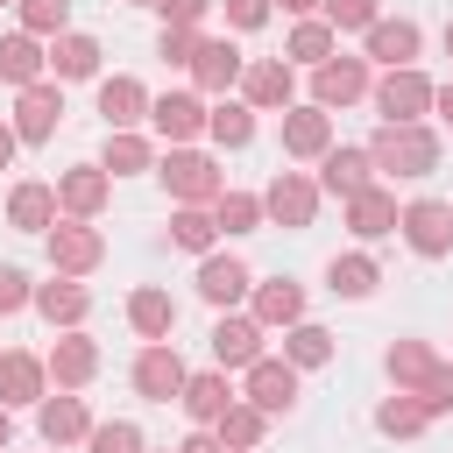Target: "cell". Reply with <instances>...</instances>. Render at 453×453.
Listing matches in <instances>:
<instances>
[{
	"instance_id": "obj_1",
	"label": "cell",
	"mask_w": 453,
	"mask_h": 453,
	"mask_svg": "<svg viewBox=\"0 0 453 453\" xmlns=\"http://www.w3.org/2000/svg\"><path fill=\"white\" fill-rule=\"evenodd\" d=\"M382 368H389V382H396L403 396H418L432 418L453 411V361H446L439 347H425V340H389Z\"/></svg>"
},
{
	"instance_id": "obj_2",
	"label": "cell",
	"mask_w": 453,
	"mask_h": 453,
	"mask_svg": "<svg viewBox=\"0 0 453 453\" xmlns=\"http://www.w3.org/2000/svg\"><path fill=\"white\" fill-rule=\"evenodd\" d=\"M368 156H375V177H432L439 170V127H425V120H382L368 134Z\"/></svg>"
},
{
	"instance_id": "obj_3",
	"label": "cell",
	"mask_w": 453,
	"mask_h": 453,
	"mask_svg": "<svg viewBox=\"0 0 453 453\" xmlns=\"http://www.w3.org/2000/svg\"><path fill=\"white\" fill-rule=\"evenodd\" d=\"M156 177H163V191H170L177 205H212V198L226 191V170H219L205 149H191V142L163 149V156H156Z\"/></svg>"
},
{
	"instance_id": "obj_4",
	"label": "cell",
	"mask_w": 453,
	"mask_h": 453,
	"mask_svg": "<svg viewBox=\"0 0 453 453\" xmlns=\"http://www.w3.org/2000/svg\"><path fill=\"white\" fill-rule=\"evenodd\" d=\"M319 177L311 170H276L269 184H262V219H276L283 234H304L311 219H319Z\"/></svg>"
},
{
	"instance_id": "obj_5",
	"label": "cell",
	"mask_w": 453,
	"mask_h": 453,
	"mask_svg": "<svg viewBox=\"0 0 453 453\" xmlns=\"http://www.w3.org/2000/svg\"><path fill=\"white\" fill-rule=\"evenodd\" d=\"M42 248H50V269H57V276H92V269L106 262V234H99L92 219H64V212H57V226L42 234Z\"/></svg>"
},
{
	"instance_id": "obj_6",
	"label": "cell",
	"mask_w": 453,
	"mask_h": 453,
	"mask_svg": "<svg viewBox=\"0 0 453 453\" xmlns=\"http://www.w3.org/2000/svg\"><path fill=\"white\" fill-rule=\"evenodd\" d=\"M241 375H248L241 396H248L255 411H269V418H290V411H297V375H304V368H290L283 354H255Z\"/></svg>"
},
{
	"instance_id": "obj_7",
	"label": "cell",
	"mask_w": 453,
	"mask_h": 453,
	"mask_svg": "<svg viewBox=\"0 0 453 453\" xmlns=\"http://www.w3.org/2000/svg\"><path fill=\"white\" fill-rule=\"evenodd\" d=\"M396 234H403L411 255H425V262L453 255V198H411V205L396 212Z\"/></svg>"
},
{
	"instance_id": "obj_8",
	"label": "cell",
	"mask_w": 453,
	"mask_h": 453,
	"mask_svg": "<svg viewBox=\"0 0 453 453\" xmlns=\"http://www.w3.org/2000/svg\"><path fill=\"white\" fill-rule=\"evenodd\" d=\"M368 85H375V64L368 57H326V64H311V106H354V99H368Z\"/></svg>"
},
{
	"instance_id": "obj_9",
	"label": "cell",
	"mask_w": 453,
	"mask_h": 453,
	"mask_svg": "<svg viewBox=\"0 0 453 453\" xmlns=\"http://www.w3.org/2000/svg\"><path fill=\"white\" fill-rule=\"evenodd\" d=\"M368 99H375L382 120H425V113H432V78H425L418 64H396V71H382V78L368 85Z\"/></svg>"
},
{
	"instance_id": "obj_10",
	"label": "cell",
	"mask_w": 453,
	"mask_h": 453,
	"mask_svg": "<svg viewBox=\"0 0 453 453\" xmlns=\"http://www.w3.org/2000/svg\"><path fill=\"white\" fill-rule=\"evenodd\" d=\"M241 64H248V57H241L226 35H198V50H191L184 71H191V92H198V99H226V92L241 85Z\"/></svg>"
},
{
	"instance_id": "obj_11",
	"label": "cell",
	"mask_w": 453,
	"mask_h": 453,
	"mask_svg": "<svg viewBox=\"0 0 453 453\" xmlns=\"http://www.w3.org/2000/svg\"><path fill=\"white\" fill-rule=\"evenodd\" d=\"M418 42H425V28H418L411 14H375V21L361 28V57H368V64H382V71L418 64Z\"/></svg>"
},
{
	"instance_id": "obj_12",
	"label": "cell",
	"mask_w": 453,
	"mask_h": 453,
	"mask_svg": "<svg viewBox=\"0 0 453 453\" xmlns=\"http://www.w3.org/2000/svg\"><path fill=\"white\" fill-rule=\"evenodd\" d=\"M241 99H248L255 113H283V106L297 99L290 57H248V64H241Z\"/></svg>"
},
{
	"instance_id": "obj_13",
	"label": "cell",
	"mask_w": 453,
	"mask_h": 453,
	"mask_svg": "<svg viewBox=\"0 0 453 453\" xmlns=\"http://www.w3.org/2000/svg\"><path fill=\"white\" fill-rule=\"evenodd\" d=\"M184 354H177V340H142V354H134V389L149 396V403H177V389H184Z\"/></svg>"
},
{
	"instance_id": "obj_14",
	"label": "cell",
	"mask_w": 453,
	"mask_h": 453,
	"mask_svg": "<svg viewBox=\"0 0 453 453\" xmlns=\"http://www.w3.org/2000/svg\"><path fill=\"white\" fill-rule=\"evenodd\" d=\"M57 120H64V85L57 78H35V85H21V99H14V134L35 149V142H50L57 134Z\"/></svg>"
},
{
	"instance_id": "obj_15",
	"label": "cell",
	"mask_w": 453,
	"mask_h": 453,
	"mask_svg": "<svg viewBox=\"0 0 453 453\" xmlns=\"http://www.w3.org/2000/svg\"><path fill=\"white\" fill-rule=\"evenodd\" d=\"M248 290H255V269H248L234 248H212V255H198V297H205V304L234 311Z\"/></svg>"
},
{
	"instance_id": "obj_16",
	"label": "cell",
	"mask_w": 453,
	"mask_h": 453,
	"mask_svg": "<svg viewBox=\"0 0 453 453\" xmlns=\"http://www.w3.org/2000/svg\"><path fill=\"white\" fill-rule=\"evenodd\" d=\"M149 127H156V142H198L205 134V99L198 92H149Z\"/></svg>"
},
{
	"instance_id": "obj_17",
	"label": "cell",
	"mask_w": 453,
	"mask_h": 453,
	"mask_svg": "<svg viewBox=\"0 0 453 453\" xmlns=\"http://www.w3.org/2000/svg\"><path fill=\"white\" fill-rule=\"evenodd\" d=\"M326 149H333V113L311 106V99H304V106L290 99V106H283V156H290V163H319Z\"/></svg>"
},
{
	"instance_id": "obj_18",
	"label": "cell",
	"mask_w": 453,
	"mask_h": 453,
	"mask_svg": "<svg viewBox=\"0 0 453 453\" xmlns=\"http://www.w3.org/2000/svg\"><path fill=\"white\" fill-rule=\"evenodd\" d=\"M106 191H113V177H106L99 163L57 170V212H64V219H99V212H106Z\"/></svg>"
},
{
	"instance_id": "obj_19",
	"label": "cell",
	"mask_w": 453,
	"mask_h": 453,
	"mask_svg": "<svg viewBox=\"0 0 453 453\" xmlns=\"http://www.w3.org/2000/svg\"><path fill=\"white\" fill-rule=\"evenodd\" d=\"M42 368H50L57 389H85V382L99 375V340H85V326H64L57 347L42 354Z\"/></svg>"
},
{
	"instance_id": "obj_20",
	"label": "cell",
	"mask_w": 453,
	"mask_h": 453,
	"mask_svg": "<svg viewBox=\"0 0 453 453\" xmlns=\"http://www.w3.org/2000/svg\"><path fill=\"white\" fill-rule=\"evenodd\" d=\"M361 184H375V156H368V142H333V149L319 156V191L354 198Z\"/></svg>"
},
{
	"instance_id": "obj_21",
	"label": "cell",
	"mask_w": 453,
	"mask_h": 453,
	"mask_svg": "<svg viewBox=\"0 0 453 453\" xmlns=\"http://www.w3.org/2000/svg\"><path fill=\"white\" fill-rule=\"evenodd\" d=\"M340 205H347L354 241H382V234H396V212H403V205H396V191H389L382 177H375V184H361V191H354V198H340Z\"/></svg>"
},
{
	"instance_id": "obj_22",
	"label": "cell",
	"mask_w": 453,
	"mask_h": 453,
	"mask_svg": "<svg viewBox=\"0 0 453 453\" xmlns=\"http://www.w3.org/2000/svg\"><path fill=\"white\" fill-rule=\"evenodd\" d=\"M35 432H42L50 446H85V432H92V411H85V396H78V389H57V396H42V403H35Z\"/></svg>"
},
{
	"instance_id": "obj_23",
	"label": "cell",
	"mask_w": 453,
	"mask_h": 453,
	"mask_svg": "<svg viewBox=\"0 0 453 453\" xmlns=\"http://www.w3.org/2000/svg\"><path fill=\"white\" fill-rule=\"evenodd\" d=\"M28 304H35L50 326H85V319H92V290H85L78 276H57V269H50V283L28 290Z\"/></svg>"
},
{
	"instance_id": "obj_24",
	"label": "cell",
	"mask_w": 453,
	"mask_h": 453,
	"mask_svg": "<svg viewBox=\"0 0 453 453\" xmlns=\"http://www.w3.org/2000/svg\"><path fill=\"white\" fill-rule=\"evenodd\" d=\"M255 354H262L255 311H219V319H212V368H248Z\"/></svg>"
},
{
	"instance_id": "obj_25",
	"label": "cell",
	"mask_w": 453,
	"mask_h": 453,
	"mask_svg": "<svg viewBox=\"0 0 453 453\" xmlns=\"http://www.w3.org/2000/svg\"><path fill=\"white\" fill-rule=\"evenodd\" d=\"M35 78H50V42L42 35H28V28H14V35H0V85H35Z\"/></svg>"
},
{
	"instance_id": "obj_26",
	"label": "cell",
	"mask_w": 453,
	"mask_h": 453,
	"mask_svg": "<svg viewBox=\"0 0 453 453\" xmlns=\"http://www.w3.org/2000/svg\"><path fill=\"white\" fill-rule=\"evenodd\" d=\"M42 396H50V368H42V354L7 347V354H0V403L14 411V403H42Z\"/></svg>"
},
{
	"instance_id": "obj_27",
	"label": "cell",
	"mask_w": 453,
	"mask_h": 453,
	"mask_svg": "<svg viewBox=\"0 0 453 453\" xmlns=\"http://www.w3.org/2000/svg\"><path fill=\"white\" fill-rule=\"evenodd\" d=\"M99 35H85V28H64V35H50V78L57 85H71V78H99Z\"/></svg>"
},
{
	"instance_id": "obj_28",
	"label": "cell",
	"mask_w": 453,
	"mask_h": 453,
	"mask_svg": "<svg viewBox=\"0 0 453 453\" xmlns=\"http://www.w3.org/2000/svg\"><path fill=\"white\" fill-rule=\"evenodd\" d=\"M99 120H106V127H142V120H149V85L127 78V71L99 78Z\"/></svg>"
},
{
	"instance_id": "obj_29",
	"label": "cell",
	"mask_w": 453,
	"mask_h": 453,
	"mask_svg": "<svg viewBox=\"0 0 453 453\" xmlns=\"http://www.w3.org/2000/svg\"><path fill=\"white\" fill-rule=\"evenodd\" d=\"M7 226H21V234H50V226H57V184L21 177V184L7 191Z\"/></svg>"
},
{
	"instance_id": "obj_30",
	"label": "cell",
	"mask_w": 453,
	"mask_h": 453,
	"mask_svg": "<svg viewBox=\"0 0 453 453\" xmlns=\"http://www.w3.org/2000/svg\"><path fill=\"white\" fill-rule=\"evenodd\" d=\"M248 311H255V326H297V319H304V283L269 276V283L248 290Z\"/></svg>"
},
{
	"instance_id": "obj_31",
	"label": "cell",
	"mask_w": 453,
	"mask_h": 453,
	"mask_svg": "<svg viewBox=\"0 0 453 453\" xmlns=\"http://www.w3.org/2000/svg\"><path fill=\"white\" fill-rule=\"evenodd\" d=\"M177 403H184V418H191V425H212V418L234 403V382H226V368H198V375H184Z\"/></svg>"
},
{
	"instance_id": "obj_32",
	"label": "cell",
	"mask_w": 453,
	"mask_h": 453,
	"mask_svg": "<svg viewBox=\"0 0 453 453\" xmlns=\"http://www.w3.org/2000/svg\"><path fill=\"white\" fill-rule=\"evenodd\" d=\"M99 170H106V177H134V170H156V142H149L142 127H106Z\"/></svg>"
},
{
	"instance_id": "obj_33",
	"label": "cell",
	"mask_w": 453,
	"mask_h": 453,
	"mask_svg": "<svg viewBox=\"0 0 453 453\" xmlns=\"http://www.w3.org/2000/svg\"><path fill=\"white\" fill-rule=\"evenodd\" d=\"M375 283H382V262L368 248H347V255L326 262V290L333 297H375Z\"/></svg>"
},
{
	"instance_id": "obj_34",
	"label": "cell",
	"mask_w": 453,
	"mask_h": 453,
	"mask_svg": "<svg viewBox=\"0 0 453 453\" xmlns=\"http://www.w3.org/2000/svg\"><path fill=\"white\" fill-rule=\"evenodd\" d=\"M127 326H134L142 340H170V333H177V297L156 290V283L127 290Z\"/></svg>"
},
{
	"instance_id": "obj_35",
	"label": "cell",
	"mask_w": 453,
	"mask_h": 453,
	"mask_svg": "<svg viewBox=\"0 0 453 453\" xmlns=\"http://www.w3.org/2000/svg\"><path fill=\"white\" fill-rule=\"evenodd\" d=\"M212 432H219V446H226V453H255V446H262V432H269V411H255L248 396H234V403L212 418Z\"/></svg>"
},
{
	"instance_id": "obj_36",
	"label": "cell",
	"mask_w": 453,
	"mask_h": 453,
	"mask_svg": "<svg viewBox=\"0 0 453 453\" xmlns=\"http://www.w3.org/2000/svg\"><path fill=\"white\" fill-rule=\"evenodd\" d=\"M205 134H212L219 149H248V142H255V106H248V99H212V106H205Z\"/></svg>"
},
{
	"instance_id": "obj_37",
	"label": "cell",
	"mask_w": 453,
	"mask_h": 453,
	"mask_svg": "<svg viewBox=\"0 0 453 453\" xmlns=\"http://www.w3.org/2000/svg\"><path fill=\"white\" fill-rule=\"evenodd\" d=\"M170 248H184V255H212V248H219L212 205H177V212H170Z\"/></svg>"
},
{
	"instance_id": "obj_38",
	"label": "cell",
	"mask_w": 453,
	"mask_h": 453,
	"mask_svg": "<svg viewBox=\"0 0 453 453\" xmlns=\"http://www.w3.org/2000/svg\"><path fill=\"white\" fill-rule=\"evenodd\" d=\"M283 361H290V368H326V361H333V333L311 326V319L283 326Z\"/></svg>"
},
{
	"instance_id": "obj_39",
	"label": "cell",
	"mask_w": 453,
	"mask_h": 453,
	"mask_svg": "<svg viewBox=\"0 0 453 453\" xmlns=\"http://www.w3.org/2000/svg\"><path fill=\"white\" fill-rule=\"evenodd\" d=\"M425 425H432V411H425L418 396H403V389L375 403V432H382V439H418Z\"/></svg>"
},
{
	"instance_id": "obj_40",
	"label": "cell",
	"mask_w": 453,
	"mask_h": 453,
	"mask_svg": "<svg viewBox=\"0 0 453 453\" xmlns=\"http://www.w3.org/2000/svg\"><path fill=\"white\" fill-rule=\"evenodd\" d=\"M333 50H340V35H333V28L319 21V14H297V28H290L283 57H290V64H326Z\"/></svg>"
},
{
	"instance_id": "obj_41",
	"label": "cell",
	"mask_w": 453,
	"mask_h": 453,
	"mask_svg": "<svg viewBox=\"0 0 453 453\" xmlns=\"http://www.w3.org/2000/svg\"><path fill=\"white\" fill-rule=\"evenodd\" d=\"M212 226L219 234H255L262 226V191H219L212 198Z\"/></svg>"
},
{
	"instance_id": "obj_42",
	"label": "cell",
	"mask_w": 453,
	"mask_h": 453,
	"mask_svg": "<svg viewBox=\"0 0 453 453\" xmlns=\"http://www.w3.org/2000/svg\"><path fill=\"white\" fill-rule=\"evenodd\" d=\"M14 14H21V28L42 35V42L71 28V0H14Z\"/></svg>"
},
{
	"instance_id": "obj_43",
	"label": "cell",
	"mask_w": 453,
	"mask_h": 453,
	"mask_svg": "<svg viewBox=\"0 0 453 453\" xmlns=\"http://www.w3.org/2000/svg\"><path fill=\"white\" fill-rule=\"evenodd\" d=\"M142 446H149V439H142L134 418H106V425L85 432V453H142Z\"/></svg>"
},
{
	"instance_id": "obj_44",
	"label": "cell",
	"mask_w": 453,
	"mask_h": 453,
	"mask_svg": "<svg viewBox=\"0 0 453 453\" xmlns=\"http://www.w3.org/2000/svg\"><path fill=\"white\" fill-rule=\"evenodd\" d=\"M375 14H382L375 0H319V21H326L333 35H361V28L375 21Z\"/></svg>"
},
{
	"instance_id": "obj_45",
	"label": "cell",
	"mask_w": 453,
	"mask_h": 453,
	"mask_svg": "<svg viewBox=\"0 0 453 453\" xmlns=\"http://www.w3.org/2000/svg\"><path fill=\"white\" fill-rule=\"evenodd\" d=\"M191 50H198V28H184V21H163V35H156V57H163V64H191Z\"/></svg>"
},
{
	"instance_id": "obj_46",
	"label": "cell",
	"mask_w": 453,
	"mask_h": 453,
	"mask_svg": "<svg viewBox=\"0 0 453 453\" xmlns=\"http://www.w3.org/2000/svg\"><path fill=\"white\" fill-rule=\"evenodd\" d=\"M219 7H226V28H234V35H255V28L276 14L269 0H219Z\"/></svg>"
},
{
	"instance_id": "obj_47",
	"label": "cell",
	"mask_w": 453,
	"mask_h": 453,
	"mask_svg": "<svg viewBox=\"0 0 453 453\" xmlns=\"http://www.w3.org/2000/svg\"><path fill=\"white\" fill-rule=\"evenodd\" d=\"M28 290H35V283H28V276H21L14 262H0V319H14V311H28Z\"/></svg>"
},
{
	"instance_id": "obj_48",
	"label": "cell",
	"mask_w": 453,
	"mask_h": 453,
	"mask_svg": "<svg viewBox=\"0 0 453 453\" xmlns=\"http://www.w3.org/2000/svg\"><path fill=\"white\" fill-rule=\"evenodd\" d=\"M156 14H163V21H184V28H198V21L212 14V0H156Z\"/></svg>"
},
{
	"instance_id": "obj_49",
	"label": "cell",
	"mask_w": 453,
	"mask_h": 453,
	"mask_svg": "<svg viewBox=\"0 0 453 453\" xmlns=\"http://www.w3.org/2000/svg\"><path fill=\"white\" fill-rule=\"evenodd\" d=\"M177 453H226V446H219V432H212V425H191V439H184Z\"/></svg>"
},
{
	"instance_id": "obj_50",
	"label": "cell",
	"mask_w": 453,
	"mask_h": 453,
	"mask_svg": "<svg viewBox=\"0 0 453 453\" xmlns=\"http://www.w3.org/2000/svg\"><path fill=\"white\" fill-rule=\"evenodd\" d=\"M432 113L453 127V78H446V85H432Z\"/></svg>"
},
{
	"instance_id": "obj_51",
	"label": "cell",
	"mask_w": 453,
	"mask_h": 453,
	"mask_svg": "<svg viewBox=\"0 0 453 453\" xmlns=\"http://www.w3.org/2000/svg\"><path fill=\"white\" fill-rule=\"evenodd\" d=\"M14 149H21V134H14V127H7V120H0V170H7V163H14Z\"/></svg>"
},
{
	"instance_id": "obj_52",
	"label": "cell",
	"mask_w": 453,
	"mask_h": 453,
	"mask_svg": "<svg viewBox=\"0 0 453 453\" xmlns=\"http://www.w3.org/2000/svg\"><path fill=\"white\" fill-rule=\"evenodd\" d=\"M7 446H14V411L0 403V453H7Z\"/></svg>"
},
{
	"instance_id": "obj_53",
	"label": "cell",
	"mask_w": 453,
	"mask_h": 453,
	"mask_svg": "<svg viewBox=\"0 0 453 453\" xmlns=\"http://www.w3.org/2000/svg\"><path fill=\"white\" fill-rule=\"evenodd\" d=\"M269 7H283V14H311L319 0H269Z\"/></svg>"
},
{
	"instance_id": "obj_54",
	"label": "cell",
	"mask_w": 453,
	"mask_h": 453,
	"mask_svg": "<svg viewBox=\"0 0 453 453\" xmlns=\"http://www.w3.org/2000/svg\"><path fill=\"white\" fill-rule=\"evenodd\" d=\"M446 57H453V21H446Z\"/></svg>"
},
{
	"instance_id": "obj_55",
	"label": "cell",
	"mask_w": 453,
	"mask_h": 453,
	"mask_svg": "<svg viewBox=\"0 0 453 453\" xmlns=\"http://www.w3.org/2000/svg\"><path fill=\"white\" fill-rule=\"evenodd\" d=\"M127 7H156V0H127Z\"/></svg>"
},
{
	"instance_id": "obj_56",
	"label": "cell",
	"mask_w": 453,
	"mask_h": 453,
	"mask_svg": "<svg viewBox=\"0 0 453 453\" xmlns=\"http://www.w3.org/2000/svg\"><path fill=\"white\" fill-rule=\"evenodd\" d=\"M0 7H14V0H0Z\"/></svg>"
},
{
	"instance_id": "obj_57",
	"label": "cell",
	"mask_w": 453,
	"mask_h": 453,
	"mask_svg": "<svg viewBox=\"0 0 453 453\" xmlns=\"http://www.w3.org/2000/svg\"><path fill=\"white\" fill-rule=\"evenodd\" d=\"M142 453H156V446H142Z\"/></svg>"
}]
</instances>
